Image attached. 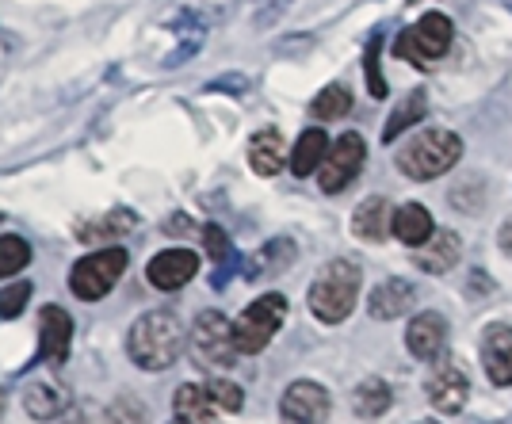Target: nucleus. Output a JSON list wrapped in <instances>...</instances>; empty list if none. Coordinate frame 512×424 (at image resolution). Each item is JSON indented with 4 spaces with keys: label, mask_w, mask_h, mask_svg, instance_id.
Wrapping results in <instances>:
<instances>
[{
    "label": "nucleus",
    "mask_w": 512,
    "mask_h": 424,
    "mask_svg": "<svg viewBox=\"0 0 512 424\" xmlns=\"http://www.w3.org/2000/svg\"><path fill=\"white\" fill-rule=\"evenodd\" d=\"M127 352L142 371H169L184 352V325L169 310H150L130 325Z\"/></svg>",
    "instance_id": "obj_1"
},
{
    "label": "nucleus",
    "mask_w": 512,
    "mask_h": 424,
    "mask_svg": "<svg viewBox=\"0 0 512 424\" xmlns=\"http://www.w3.org/2000/svg\"><path fill=\"white\" fill-rule=\"evenodd\" d=\"M249 165L260 176H276L283 165H287V146H283V134L279 130H260L249 142Z\"/></svg>",
    "instance_id": "obj_20"
},
{
    "label": "nucleus",
    "mask_w": 512,
    "mask_h": 424,
    "mask_svg": "<svg viewBox=\"0 0 512 424\" xmlns=\"http://www.w3.org/2000/svg\"><path fill=\"white\" fill-rule=\"evenodd\" d=\"M444 344H448V321H444V314L425 310V314H417V318L409 321V333H406L409 356L432 363L444 356Z\"/></svg>",
    "instance_id": "obj_13"
},
{
    "label": "nucleus",
    "mask_w": 512,
    "mask_h": 424,
    "mask_svg": "<svg viewBox=\"0 0 512 424\" xmlns=\"http://www.w3.org/2000/svg\"><path fill=\"white\" fill-rule=\"evenodd\" d=\"M501 249H505V253H512V214H509V222L501 226Z\"/></svg>",
    "instance_id": "obj_34"
},
{
    "label": "nucleus",
    "mask_w": 512,
    "mask_h": 424,
    "mask_svg": "<svg viewBox=\"0 0 512 424\" xmlns=\"http://www.w3.org/2000/svg\"><path fill=\"white\" fill-rule=\"evenodd\" d=\"M27 298H31V283H27V279L12 283V287H4V291H0V318H16V314H23Z\"/></svg>",
    "instance_id": "obj_31"
},
{
    "label": "nucleus",
    "mask_w": 512,
    "mask_h": 424,
    "mask_svg": "<svg viewBox=\"0 0 512 424\" xmlns=\"http://www.w3.org/2000/svg\"><path fill=\"white\" fill-rule=\"evenodd\" d=\"M134 226H138V214L115 211V214H107V218H100V222H81V226H77V237H81L85 245H100V241H111V237H123L127 230H134Z\"/></svg>",
    "instance_id": "obj_25"
},
{
    "label": "nucleus",
    "mask_w": 512,
    "mask_h": 424,
    "mask_svg": "<svg viewBox=\"0 0 512 424\" xmlns=\"http://www.w3.org/2000/svg\"><path fill=\"white\" fill-rule=\"evenodd\" d=\"M417 424H440V421H417Z\"/></svg>",
    "instance_id": "obj_36"
},
{
    "label": "nucleus",
    "mask_w": 512,
    "mask_h": 424,
    "mask_svg": "<svg viewBox=\"0 0 512 424\" xmlns=\"http://www.w3.org/2000/svg\"><path fill=\"white\" fill-rule=\"evenodd\" d=\"M363 157H367V142H363L360 134H356V130L341 134V138L329 146V153H325V161H321V169H318L321 191L337 195V191L348 188V184L356 180V172L363 169Z\"/></svg>",
    "instance_id": "obj_8"
},
{
    "label": "nucleus",
    "mask_w": 512,
    "mask_h": 424,
    "mask_svg": "<svg viewBox=\"0 0 512 424\" xmlns=\"http://www.w3.org/2000/svg\"><path fill=\"white\" fill-rule=\"evenodd\" d=\"M203 241H207V253L218 260V264H226V260H234V245H230V237L222 234V226H203Z\"/></svg>",
    "instance_id": "obj_32"
},
{
    "label": "nucleus",
    "mask_w": 512,
    "mask_h": 424,
    "mask_svg": "<svg viewBox=\"0 0 512 424\" xmlns=\"http://www.w3.org/2000/svg\"><path fill=\"white\" fill-rule=\"evenodd\" d=\"M451 39H455V23L444 12H428V16H421L413 27H406L398 35L394 54L402 62L417 65V69H432L451 50Z\"/></svg>",
    "instance_id": "obj_4"
},
{
    "label": "nucleus",
    "mask_w": 512,
    "mask_h": 424,
    "mask_svg": "<svg viewBox=\"0 0 512 424\" xmlns=\"http://www.w3.org/2000/svg\"><path fill=\"white\" fill-rule=\"evenodd\" d=\"M4 405H8V394H4V390H0V413H4Z\"/></svg>",
    "instance_id": "obj_35"
},
{
    "label": "nucleus",
    "mask_w": 512,
    "mask_h": 424,
    "mask_svg": "<svg viewBox=\"0 0 512 424\" xmlns=\"http://www.w3.org/2000/svg\"><path fill=\"white\" fill-rule=\"evenodd\" d=\"M394 402V394H390V386L383 379H363L356 386V394H352V409L367 417V421H375V417H383L386 409Z\"/></svg>",
    "instance_id": "obj_26"
},
{
    "label": "nucleus",
    "mask_w": 512,
    "mask_h": 424,
    "mask_svg": "<svg viewBox=\"0 0 512 424\" xmlns=\"http://www.w3.org/2000/svg\"><path fill=\"white\" fill-rule=\"evenodd\" d=\"M425 111H428L425 92H421V88H417V92H409L406 100L390 111V119H386V127H383V142H398L409 127H417V123L425 119Z\"/></svg>",
    "instance_id": "obj_24"
},
{
    "label": "nucleus",
    "mask_w": 512,
    "mask_h": 424,
    "mask_svg": "<svg viewBox=\"0 0 512 424\" xmlns=\"http://www.w3.org/2000/svg\"><path fill=\"white\" fill-rule=\"evenodd\" d=\"M39 333H43V356L54 367H62L65 356H69V344H73V318L65 314L62 306H43Z\"/></svg>",
    "instance_id": "obj_18"
},
{
    "label": "nucleus",
    "mask_w": 512,
    "mask_h": 424,
    "mask_svg": "<svg viewBox=\"0 0 512 424\" xmlns=\"http://www.w3.org/2000/svg\"><path fill=\"white\" fill-rule=\"evenodd\" d=\"M203 386L211 390L214 405H218L222 413H237V409L245 405V394H241V386H237V382H230V379H207Z\"/></svg>",
    "instance_id": "obj_29"
},
{
    "label": "nucleus",
    "mask_w": 512,
    "mask_h": 424,
    "mask_svg": "<svg viewBox=\"0 0 512 424\" xmlns=\"http://www.w3.org/2000/svg\"><path fill=\"white\" fill-rule=\"evenodd\" d=\"M310 111H314V119H321V123H333V119H344L348 111H352V92L344 85H329L318 92V100L310 104Z\"/></svg>",
    "instance_id": "obj_27"
},
{
    "label": "nucleus",
    "mask_w": 512,
    "mask_h": 424,
    "mask_svg": "<svg viewBox=\"0 0 512 424\" xmlns=\"http://www.w3.org/2000/svg\"><path fill=\"white\" fill-rule=\"evenodd\" d=\"M192 352L207 367H234V360L241 356L234 344V321H226L218 310L199 314L192 329Z\"/></svg>",
    "instance_id": "obj_7"
},
{
    "label": "nucleus",
    "mask_w": 512,
    "mask_h": 424,
    "mask_svg": "<svg viewBox=\"0 0 512 424\" xmlns=\"http://www.w3.org/2000/svg\"><path fill=\"white\" fill-rule=\"evenodd\" d=\"M413 306H417V287L402 276L383 279V283L371 291V298H367V310H371V318L375 321L402 318V314H409Z\"/></svg>",
    "instance_id": "obj_14"
},
{
    "label": "nucleus",
    "mask_w": 512,
    "mask_h": 424,
    "mask_svg": "<svg viewBox=\"0 0 512 424\" xmlns=\"http://www.w3.org/2000/svg\"><path fill=\"white\" fill-rule=\"evenodd\" d=\"M27 264H31V245L16 234L0 237V279L20 276Z\"/></svg>",
    "instance_id": "obj_28"
},
{
    "label": "nucleus",
    "mask_w": 512,
    "mask_h": 424,
    "mask_svg": "<svg viewBox=\"0 0 512 424\" xmlns=\"http://www.w3.org/2000/svg\"><path fill=\"white\" fill-rule=\"evenodd\" d=\"M325 153H329V138H325V130L321 127L302 130V138L295 142V149H291V172H295V176H310V172H318L321 161H325Z\"/></svg>",
    "instance_id": "obj_23"
},
{
    "label": "nucleus",
    "mask_w": 512,
    "mask_h": 424,
    "mask_svg": "<svg viewBox=\"0 0 512 424\" xmlns=\"http://www.w3.org/2000/svg\"><path fill=\"white\" fill-rule=\"evenodd\" d=\"M413 4H417V0H413Z\"/></svg>",
    "instance_id": "obj_38"
},
{
    "label": "nucleus",
    "mask_w": 512,
    "mask_h": 424,
    "mask_svg": "<svg viewBox=\"0 0 512 424\" xmlns=\"http://www.w3.org/2000/svg\"><path fill=\"white\" fill-rule=\"evenodd\" d=\"M127 272V249L119 245H107V249H96V253L81 256L69 272V291L85 302H96V298L111 295V287L119 283V276Z\"/></svg>",
    "instance_id": "obj_6"
},
{
    "label": "nucleus",
    "mask_w": 512,
    "mask_h": 424,
    "mask_svg": "<svg viewBox=\"0 0 512 424\" xmlns=\"http://www.w3.org/2000/svg\"><path fill=\"white\" fill-rule=\"evenodd\" d=\"M172 409H176V421L180 424H222V409L214 405L211 390L207 386H195V382H184L176 390Z\"/></svg>",
    "instance_id": "obj_17"
},
{
    "label": "nucleus",
    "mask_w": 512,
    "mask_h": 424,
    "mask_svg": "<svg viewBox=\"0 0 512 424\" xmlns=\"http://www.w3.org/2000/svg\"><path fill=\"white\" fill-rule=\"evenodd\" d=\"M329 409H333L329 390L310 379L291 382L283 390V398H279V417H283V424H325L329 421Z\"/></svg>",
    "instance_id": "obj_9"
},
{
    "label": "nucleus",
    "mask_w": 512,
    "mask_h": 424,
    "mask_svg": "<svg viewBox=\"0 0 512 424\" xmlns=\"http://www.w3.org/2000/svg\"><path fill=\"white\" fill-rule=\"evenodd\" d=\"M73 402V390L65 386L58 375H39L23 386V409L35 417V421H54L62 417Z\"/></svg>",
    "instance_id": "obj_11"
},
{
    "label": "nucleus",
    "mask_w": 512,
    "mask_h": 424,
    "mask_svg": "<svg viewBox=\"0 0 512 424\" xmlns=\"http://www.w3.org/2000/svg\"><path fill=\"white\" fill-rule=\"evenodd\" d=\"M379 50H383V39L375 35V39L367 43V92H371L375 100H383V96H386L383 69H379Z\"/></svg>",
    "instance_id": "obj_30"
},
{
    "label": "nucleus",
    "mask_w": 512,
    "mask_h": 424,
    "mask_svg": "<svg viewBox=\"0 0 512 424\" xmlns=\"http://www.w3.org/2000/svg\"><path fill=\"white\" fill-rule=\"evenodd\" d=\"M459 253H463L459 234L440 230V234L428 237L421 249H413V264H417L421 272H428V276H448L451 268L459 264Z\"/></svg>",
    "instance_id": "obj_16"
},
{
    "label": "nucleus",
    "mask_w": 512,
    "mask_h": 424,
    "mask_svg": "<svg viewBox=\"0 0 512 424\" xmlns=\"http://www.w3.org/2000/svg\"><path fill=\"white\" fill-rule=\"evenodd\" d=\"M172 424H180V421H172Z\"/></svg>",
    "instance_id": "obj_37"
},
{
    "label": "nucleus",
    "mask_w": 512,
    "mask_h": 424,
    "mask_svg": "<svg viewBox=\"0 0 512 424\" xmlns=\"http://www.w3.org/2000/svg\"><path fill=\"white\" fill-rule=\"evenodd\" d=\"M482 367L493 386H512V325H490L482 333Z\"/></svg>",
    "instance_id": "obj_15"
},
{
    "label": "nucleus",
    "mask_w": 512,
    "mask_h": 424,
    "mask_svg": "<svg viewBox=\"0 0 512 424\" xmlns=\"http://www.w3.org/2000/svg\"><path fill=\"white\" fill-rule=\"evenodd\" d=\"M463 157V142L451 130H421L402 153H398V169L406 172L409 180L425 184L436 180L448 169H455V161Z\"/></svg>",
    "instance_id": "obj_3"
},
{
    "label": "nucleus",
    "mask_w": 512,
    "mask_h": 424,
    "mask_svg": "<svg viewBox=\"0 0 512 424\" xmlns=\"http://www.w3.org/2000/svg\"><path fill=\"white\" fill-rule=\"evenodd\" d=\"M360 283H363L360 264H352V260H329L318 272V279L310 283V314L318 321H325V325H341L356 310Z\"/></svg>",
    "instance_id": "obj_2"
},
{
    "label": "nucleus",
    "mask_w": 512,
    "mask_h": 424,
    "mask_svg": "<svg viewBox=\"0 0 512 424\" xmlns=\"http://www.w3.org/2000/svg\"><path fill=\"white\" fill-rule=\"evenodd\" d=\"M249 88V81L241 77V73H230V77H218V81H211L207 85V92H230V96H241Z\"/></svg>",
    "instance_id": "obj_33"
},
{
    "label": "nucleus",
    "mask_w": 512,
    "mask_h": 424,
    "mask_svg": "<svg viewBox=\"0 0 512 424\" xmlns=\"http://www.w3.org/2000/svg\"><path fill=\"white\" fill-rule=\"evenodd\" d=\"M390 234L398 237L402 245H413V249H421L428 237L436 234V226H432V214H428L421 203H406V207H398V214H394V226H390Z\"/></svg>",
    "instance_id": "obj_21"
},
{
    "label": "nucleus",
    "mask_w": 512,
    "mask_h": 424,
    "mask_svg": "<svg viewBox=\"0 0 512 424\" xmlns=\"http://www.w3.org/2000/svg\"><path fill=\"white\" fill-rule=\"evenodd\" d=\"M291 260H295V241H291V237H276V241H268L260 253L249 256L245 276H249V279H268V276H276V272H283Z\"/></svg>",
    "instance_id": "obj_22"
},
{
    "label": "nucleus",
    "mask_w": 512,
    "mask_h": 424,
    "mask_svg": "<svg viewBox=\"0 0 512 424\" xmlns=\"http://www.w3.org/2000/svg\"><path fill=\"white\" fill-rule=\"evenodd\" d=\"M195 272H199V256L192 249H165L150 260L146 276L157 291H180L184 283H192Z\"/></svg>",
    "instance_id": "obj_12"
},
{
    "label": "nucleus",
    "mask_w": 512,
    "mask_h": 424,
    "mask_svg": "<svg viewBox=\"0 0 512 424\" xmlns=\"http://www.w3.org/2000/svg\"><path fill=\"white\" fill-rule=\"evenodd\" d=\"M287 321V298L283 295H260L241 310V318L234 321V344L241 356H256L264 352L272 337L279 333V325Z\"/></svg>",
    "instance_id": "obj_5"
},
{
    "label": "nucleus",
    "mask_w": 512,
    "mask_h": 424,
    "mask_svg": "<svg viewBox=\"0 0 512 424\" xmlns=\"http://www.w3.org/2000/svg\"><path fill=\"white\" fill-rule=\"evenodd\" d=\"M390 226H394V214H390L383 195L363 199L360 207H356V214H352V234L360 237V241H371V245H379Z\"/></svg>",
    "instance_id": "obj_19"
},
{
    "label": "nucleus",
    "mask_w": 512,
    "mask_h": 424,
    "mask_svg": "<svg viewBox=\"0 0 512 424\" xmlns=\"http://www.w3.org/2000/svg\"><path fill=\"white\" fill-rule=\"evenodd\" d=\"M425 390H428V402H432L436 413H459L470 398V379H467V371H463V363L440 360L436 367H432Z\"/></svg>",
    "instance_id": "obj_10"
}]
</instances>
